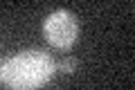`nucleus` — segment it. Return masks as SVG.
<instances>
[{
    "label": "nucleus",
    "instance_id": "obj_1",
    "mask_svg": "<svg viewBox=\"0 0 135 90\" xmlns=\"http://www.w3.org/2000/svg\"><path fill=\"white\" fill-rule=\"evenodd\" d=\"M56 72V63L43 50H23L0 65V81L14 90H38Z\"/></svg>",
    "mask_w": 135,
    "mask_h": 90
},
{
    "label": "nucleus",
    "instance_id": "obj_2",
    "mask_svg": "<svg viewBox=\"0 0 135 90\" xmlns=\"http://www.w3.org/2000/svg\"><path fill=\"white\" fill-rule=\"evenodd\" d=\"M43 34L47 38L50 45L59 50H68L72 48L74 41H77V34H79V25L77 18L68 9H56L45 18L43 23Z\"/></svg>",
    "mask_w": 135,
    "mask_h": 90
},
{
    "label": "nucleus",
    "instance_id": "obj_3",
    "mask_svg": "<svg viewBox=\"0 0 135 90\" xmlns=\"http://www.w3.org/2000/svg\"><path fill=\"white\" fill-rule=\"evenodd\" d=\"M56 70L65 72V74H72V72L77 70V61H74V59H63V61L56 65Z\"/></svg>",
    "mask_w": 135,
    "mask_h": 90
}]
</instances>
